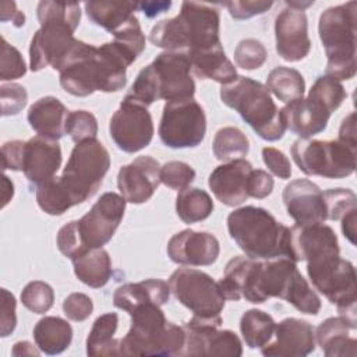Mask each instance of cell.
<instances>
[{"instance_id":"39","label":"cell","mask_w":357,"mask_h":357,"mask_svg":"<svg viewBox=\"0 0 357 357\" xmlns=\"http://www.w3.org/2000/svg\"><path fill=\"white\" fill-rule=\"evenodd\" d=\"M126 98L145 107H148L149 105H152L155 100L159 99V88H158V81H156V75L152 64H148L138 73Z\"/></svg>"},{"instance_id":"45","label":"cell","mask_w":357,"mask_h":357,"mask_svg":"<svg viewBox=\"0 0 357 357\" xmlns=\"http://www.w3.org/2000/svg\"><path fill=\"white\" fill-rule=\"evenodd\" d=\"M26 73L25 61L17 47L11 46L6 38H1V57H0V79L13 81L21 78Z\"/></svg>"},{"instance_id":"20","label":"cell","mask_w":357,"mask_h":357,"mask_svg":"<svg viewBox=\"0 0 357 357\" xmlns=\"http://www.w3.org/2000/svg\"><path fill=\"white\" fill-rule=\"evenodd\" d=\"M220 252L218 238L208 231L185 229L176 233L167 243L169 258L180 265H212Z\"/></svg>"},{"instance_id":"30","label":"cell","mask_w":357,"mask_h":357,"mask_svg":"<svg viewBox=\"0 0 357 357\" xmlns=\"http://www.w3.org/2000/svg\"><path fill=\"white\" fill-rule=\"evenodd\" d=\"M33 339L38 349L45 354H60L71 343L73 328L60 317H45L35 325Z\"/></svg>"},{"instance_id":"40","label":"cell","mask_w":357,"mask_h":357,"mask_svg":"<svg viewBox=\"0 0 357 357\" xmlns=\"http://www.w3.org/2000/svg\"><path fill=\"white\" fill-rule=\"evenodd\" d=\"M21 301L24 307L33 314H45L53 305L54 291L46 282L33 280L21 291Z\"/></svg>"},{"instance_id":"13","label":"cell","mask_w":357,"mask_h":357,"mask_svg":"<svg viewBox=\"0 0 357 357\" xmlns=\"http://www.w3.org/2000/svg\"><path fill=\"white\" fill-rule=\"evenodd\" d=\"M109 132L119 149L134 153L146 148L153 138V121L148 109L127 98L113 113Z\"/></svg>"},{"instance_id":"44","label":"cell","mask_w":357,"mask_h":357,"mask_svg":"<svg viewBox=\"0 0 357 357\" xmlns=\"http://www.w3.org/2000/svg\"><path fill=\"white\" fill-rule=\"evenodd\" d=\"M195 178V170L184 162L170 160L160 167V183L172 190L181 191Z\"/></svg>"},{"instance_id":"53","label":"cell","mask_w":357,"mask_h":357,"mask_svg":"<svg viewBox=\"0 0 357 357\" xmlns=\"http://www.w3.org/2000/svg\"><path fill=\"white\" fill-rule=\"evenodd\" d=\"M273 190V178L262 169H252L248 178V195L257 199L266 198Z\"/></svg>"},{"instance_id":"36","label":"cell","mask_w":357,"mask_h":357,"mask_svg":"<svg viewBox=\"0 0 357 357\" xmlns=\"http://www.w3.org/2000/svg\"><path fill=\"white\" fill-rule=\"evenodd\" d=\"M212 149L216 159L230 162L243 159L248 153L250 141L240 128L223 127L215 134Z\"/></svg>"},{"instance_id":"37","label":"cell","mask_w":357,"mask_h":357,"mask_svg":"<svg viewBox=\"0 0 357 357\" xmlns=\"http://www.w3.org/2000/svg\"><path fill=\"white\" fill-rule=\"evenodd\" d=\"M36 202L43 212L56 216L63 215L74 206L71 197L57 176L36 187Z\"/></svg>"},{"instance_id":"25","label":"cell","mask_w":357,"mask_h":357,"mask_svg":"<svg viewBox=\"0 0 357 357\" xmlns=\"http://www.w3.org/2000/svg\"><path fill=\"white\" fill-rule=\"evenodd\" d=\"M67 107L54 96H43L38 99L28 110V123L38 135L60 139L66 134Z\"/></svg>"},{"instance_id":"41","label":"cell","mask_w":357,"mask_h":357,"mask_svg":"<svg viewBox=\"0 0 357 357\" xmlns=\"http://www.w3.org/2000/svg\"><path fill=\"white\" fill-rule=\"evenodd\" d=\"M66 134L77 144L85 139L96 138L98 121L96 117L86 110L70 112L66 120Z\"/></svg>"},{"instance_id":"8","label":"cell","mask_w":357,"mask_h":357,"mask_svg":"<svg viewBox=\"0 0 357 357\" xmlns=\"http://www.w3.org/2000/svg\"><path fill=\"white\" fill-rule=\"evenodd\" d=\"M110 167V155L96 138L77 142L60 176L74 205L93 197Z\"/></svg>"},{"instance_id":"7","label":"cell","mask_w":357,"mask_h":357,"mask_svg":"<svg viewBox=\"0 0 357 357\" xmlns=\"http://www.w3.org/2000/svg\"><path fill=\"white\" fill-rule=\"evenodd\" d=\"M357 1L326 8L318 22L319 39L326 53V74L337 81L356 75Z\"/></svg>"},{"instance_id":"48","label":"cell","mask_w":357,"mask_h":357,"mask_svg":"<svg viewBox=\"0 0 357 357\" xmlns=\"http://www.w3.org/2000/svg\"><path fill=\"white\" fill-rule=\"evenodd\" d=\"M28 93L26 89L15 82L3 84L0 86V102H1V114L14 116L18 114L26 105Z\"/></svg>"},{"instance_id":"50","label":"cell","mask_w":357,"mask_h":357,"mask_svg":"<svg viewBox=\"0 0 357 357\" xmlns=\"http://www.w3.org/2000/svg\"><path fill=\"white\" fill-rule=\"evenodd\" d=\"M225 6L227 7L230 15L234 20H248L254 15L264 14L268 11L272 6L273 1H266V0H257V1H226Z\"/></svg>"},{"instance_id":"3","label":"cell","mask_w":357,"mask_h":357,"mask_svg":"<svg viewBox=\"0 0 357 357\" xmlns=\"http://www.w3.org/2000/svg\"><path fill=\"white\" fill-rule=\"evenodd\" d=\"M40 28L29 46V67L39 71L47 66L56 68L75 38L73 36L81 20L79 3L40 1L36 8Z\"/></svg>"},{"instance_id":"29","label":"cell","mask_w":357,"mask_h":357,"mask_svg":"<svg viewBox=\"0 0 357 357\" xmlns=\"http://www.w3.org/2000/svg\"><path fill=\"white\" fill-rule=\"evenodd\" d=\"M71 261L75 276L89 287H103L112 276V259L102 247L89 248Z\"/></svg>"},{"instance_id":"22","label":"cell","mask_w":357,"mask_h":357,"mask_svg":"<svg viewBox=\"0 0 357 357\" xmlns=\"http://www.w3.org/2000/svg\"><path fill=\"white\" fill-rule=\"evenodd\" d=\"M252 165L245 159L230 160L215 167L208 177V185L213 195L227 206H237L250 198L248 178Z\"/></svg>"},{"instance_id":"59","label":"cell","mask_w":357,"mask_h":357,"mask_svg":"<svg viewBox=\"0 0 357 357\" xmlns=\"http://www.w3.org/2000/svg\"><path fill=\"white\" fill-rule=\"evenodd\" d=\"M36 347L29 342H18L14 344L11 354L15 357H18V356H39L40 350H38Z\"/></svg>"},{"instance_id":"49","label":"cell","mask_w":357,"mask_h":357,"mask_svg":"<svg viewBox=\"0 0 357 357\" xmlns=\"http://www.w3.org/2000/svg\"><path fill=\"white\" fill-rule=\"evenodd\" d=\"M64 315L75 322L85 321L93 311V303L84 293H71L63 301Z\"/></svg>"},{"instance_id":"38","label":"cell","mask_w":357,"mask_h":357,"mask_svg":"<svg viewBox=\"0 0 357 357\" xmlns=\"http://www.w3.org/2000/svg\"><path fill=\"white\" fill-rule=\"evenodd\" d=\"M346 96L347 93L340 81L329 75L318 77L308 92V98L321 102L331 113L342 105Z\"/></svg>"},{"instance_id":"1","label":"cell","mask_w":357,"mask_h":357,"mask_svg":"<svg viewBox=\"0 0 357 357\" xmlns=\"http://www.w3.org/2000/svg\"><path fill=\"white\" fill-rule=\"evenodd\" d=\"M241 296L254 304L279 297L303 314L317 315L321 298L298 272L296 262L286 257L254 259L247 272Z\"/></svg>"},{"instance_id":"24","label":"cell","mask_w":357,"mask_h":357,"mask_svg":"<svg viewBox=\"0 0 357 357\" xmlns=\"http://www.w3.org/2000/svg\"><path fill=\"white\" fill-rule=\"evenodd\" d=\"M280 114L286 128L300 138H310L326 128L332 113L321 102L307 96L287 102Z\"/></svg>"},{"instance_id":"31","label":"cell","mask_w":357,"mask_h":357,"mask_svg":"<svg viewBox=\"0 0 357 357\" xmlns=\"http://www.w3.org/2000/svg\"><path fill=\"white\" fill-rule=\"evenodd\" d=\"M117 325L119 315L116 312H107L98 317L86 339V354L91 357L120 356L119 339L113 337Z\"/></svg>"},{"instance_id":"57","label":"cell","mask_w":357,"mask_h":357,"mask_svg":"<svg viewBox=\"0 0 357 357\" xmlns=\"http://www.w3.org/2000/svg\"><path fill=\"white\" fill-rule=\"evenodd\" d=\"M172 1H142L137 3V8H139L146 17L152 18L159 15L160 13H165L170 8Z\"/></svg>"},{"instance_id":"14","label":"cell","mask_w":357,"mask_h":357,"mask_svg":"<svg viewBox=\"0 0 357 357\" xmlns=\"http://www.w3.org/2000/svg\"><path fill=\"white\" fill-rule=\"evenodd\" d=\"M340 257L335 230L324 223H296L290 227L289 258L294 262L307 261L317 265Z\"/></svg>"},{"instance_id":"10","label":"cell","mask_w":357,"mask_h":357,"mask_svg":"<svg viewBox=\"0 0 357 357\" xmlns=\"http://www.w3.org/2000/svg\"><path fill=\"white\" fill-rule=\"evenodd\" d=\"M205 132V112L194 98L166 102L159 124V137L166 146L195 148L204 141Z\"/></svg>"},{"instance_id":"51","label":"cell","mask_w":357,"mask_h":357,"mask_svg":"<svg viewBox=\"0 0 357 357\" xmlns=\"http://www.w3.org/2000/svg\"><path fill=\"white\" fill-rule=\"evenodd\" d=\"M262 160L265 166L271 170V173H273L279 178L286 180L291 176L290 162L282 151L272 146H265L262 148Z\"/></svg>"},{"instance_id":"11","label":"cell","mask_w":357,"mask_h":357,"mask_svg":"<svg viewBox=\"0 0 357 357\" xmlns=\"http://www.w3.org/2000/svg\"><path fill=\"white\" fill-rule=\"evenodd\" d=\"M169 287L174 297L195 317H220L226 298L218 282L208 273L191 268H178L172 273Z\"/></svg>"},{"instance_id":"32","label":"cell","mask_w":357,"mask_h":357,"mask_svg":"<svg viewBox=\"0 0 357 357\" xmlns=\"http://www.w3.org/2000/svg\"><path fill=\"white\" fill-rule=\"evenodd\" d=\"M88 18L113 33L134 15L137 3L130 1H86L84 4Z\"/></svg>"},{"instance_id":"18","label":"cell","mask_w":357,"mask_h":357,"mask_svg":"<svg viewBox=\"0 0 357 357\" xmlns=\"http://www.w3.org/2000/svg\"><path fill=\"white\" fill-rule=\"evenodd\" d=\"M315 349V331L304 319L286 318L275 325L272 339L261 347L266 357H303Z\"/></svg>"},{"instance_id":"17","label":"cell","mask_w":357,"mask_h":357,"mask_svg":"<svg viewBox=\"0 0 357 357\" xmlns=\"http://www.w3.org/2000/svg\"><path fill=\"white\" fill-rule=\"evenodd\" d=\"M275 38L276 52L283 60L293 63L307 57L311 40L305 13L293 7L282 10L275 21Z\"/></svg>"},{"instance_id":"26","label":"cell","mask_w":357,"mask_h":357,"mask_svg":"<svg viewBox=\"0 0 357 357\" xmlns=\"http://www.w3.org/2000/svg\"><path fill=\"white\" fill-rule=\"evenodd\" d=\"M169 283L160 279H146L119 286L113 294V304L130 314L132 310L146 303H153L160 307L169 301Z\"/></svg>"},{"instance_id":"60","label":"cell","mask_w":357,"mask_h":357,"mask_svg":"<svg viewBox=\"0 0 357 357\" xmlns=\"http://www.w3.org/2000/svg\"><path fill=\"white\" fill-rule=\"evenodd\" d=\"M14 195V184L11 183V180L4 174L3 176V194H1V208H4L13 198Z\"/></svg>"},{"instance_id":"6","label":"cell","mask_w":357,"mask_h":357,"mask_svg":"<svg viewBox=\"0 0 357 357\" xmlns=\"http://www.w3.org/2000/svg\"><path fill=\"white\" fill-rule=\"evenodd\" d=\"M220 99L234 109L262 139L278 141L283 137L286 126L280 110L264 84L238 75L234 81L222 85Z\"/></svg>"},{"instance_id":"23","label":"cell","mask_w":357,"mask_h":357,"mask_svg":"<svg viewBox=\"0 0 357 357\" xmlns=\"http://www.w3.org/2000/svg\"><path fill=\"white\" fill-rule=\"evenodd\" d=\"M61 165V148L57 141L36 135L25 141L22 170L28 181L40 185L54 177Z\"/></svg>"},{"instance_id":"33","label":"cell","mask_w":357,"mask_h":357,"mask_svg":"<svg viewBox=\"0 0 357 357\" xmlns=\"http://www.w3.org/2000/svg\"><path fill=\"white\" fill-rule=\"evenodd\" d=\"M213 211L211 195L201 188L187 187L176 197V212L184 223H195L205 220Z\"/></svg>"},{"instance_id":"27","label":"cell","mask_w":357,"mask_h":357,"mask_svg":"<svg viewBox=\"0 0 357 357\" xmlns=\"http://www.w3.org/2000/svg\"><path fill=\"white\" fill-rule=\"evenodd\" d=\"M187 56L191 63V70L201 79H213L226 85L238 77L236 67L226 57L222 43Z\"/></svg>"},{"instance_id":"54","label":"cell","mask_w":357,"mask_h":357,"mask_svg":"<svg viewBox=\"0 0 357 357\" xmlns=\"http://www.w3.org/2000/svg\"><path fill=\"white\" fill-rule=\"evenodd\" d=\"M24 146L25 141L14 139L3 144L1 146V162L3 169H11L15 172L22 170V160H24Z\"/></svg>"},{"instance_id":"34","label":"cell","mask_w":357,"mask_h":357,"mask_svg":"<svg viewBox=\"0 0 357 357\" xmlns=\"http://www.w3.org/2000/svg\"><path fill=\"white\" fill-rule=\"evenodd\" d=\"M266 88L282 102L300 99L305 91V81L300 71L290 67H275L266 78Z\"/></svg>"},{"instance_id":"5","label":"cell","mask_w":357,"mask_h":357,"mask_svg":"<svg viewBox=\"0 0 357 357\" xmlns=\"http://www.w3.org/2000/svg\"><path fill=\"white\" fill-rule=\"evenodd\" d=\"M130 315V331L119 339L120 356H181L185 331L166 321L159 305L146 303L132 310Z\"/></svg>"},{"instance_id":"55","label":"cell","mask_w":357,"mask_h":357,"mask_svg":"<svg viewBox=\"0 0 357 357\" xmlns=\"http://www.w3.org/2000/svg\"><path fill=\"white\" fill-rule=\"evenodd\" d=\"M337 141L347 148L356 151V113L351 112L346 116L339 128V138Z\"/></svg>"},{"instance_id":"12","label":"cell","mask_w":357,"mask_h":357,"mask_svg":"<svg viewBox=\"0 0 357 357\" xmlns=\"http://www.w3.org/2000/svg\"><path fill=\"white\" fill-rule=\"evenodd\" d=\"M222 317H192L183 325L185 343L181 356H234L243 354L238 336L229 329H219Z\"/></svg>"},{"instance_id":"2","label":"cell","mask_w":357,"mask_h":357,"mask_svg":"<svg viewBox=\"0 0 357 357\" xmlns=\"http://www.w3.org/2000/svg\"><path fill=\"white\" fill-rule=\"evenodd\" d=\"M219 11L205 3L184 1L180 14L159 21L149 33V40L166 52L185 54L220 45Z\"/></svg>"},{"instance_id":"58","label":"cell","mask_w":357,"mask_h":357,"mask_svg":"<svg viewBox=\"0 0 357 357\" xmlns=\"http://www.w3.org/2000/svg\"><path fill=\"white\" fill-rule=\"evenodd\" d=\"M356 215H357V209H353L340 219L342 220V231H343L344 237L353 245L356 244Z\"/></svg>"},{"instance_id":"35","label":"cell","mask_w":357,"mask_h":357,"mask_svg":"<svg viewBox=\"0 0 357 357\" xmlns=\"http://www.w3.org/2000/svg\"><path fill=\"white\" fill-rule=\"evenodd\" d=\"M276 322L273 318L261 310H248L240 319V331L245 344L250 349H261L273 335Z\"/></svg>"},{"instance_id":"16","label":"cell","mask_w":357,"mask_h":357,"mask_svg":"<svg viewBox=\"0 0 357 357\" xmlns=\"http://www.w3.org/2000/svg\"><path fill=\"white\" fill-rule=\"evenodd\" d=\"M151 64L158 81L159 99L170 102L194 96L195 82L191 78V63L185 53L163 52Z\"/></svg>"},{"instance_id":"43","label":"cell","mask_w":357,"mask_h":357,"mask_svg":"<svg viewBox=\"0 0 357 357\" xmlns=\"http://www.w3.org/2000/svg\"><path fill=\"white\" fill-rule=\"evenodd\" d=\"M265 46L257 39H243L234 49V61L243 70L259 68L266 61Z\"/></svg>"},{"instance_id":"46","label":"cell","mask_w":357,"mask_h":357,"mask_svg":"<svg viewBox=\"0 0 357 357\" xmlns=\"http://www.w3.org/2000/svg\"><path fill=\"white\" fill-rule=\"evenodd\" d=\"M113 40L126 46L132 53L139 56L145 49V35L135 15L130 17L119 29L113 32Z\"/></svg>"},{"instance_id":"28","label":"cell","mask_w":357,"mask_h":357,"mask_svg":"<svg viewBox=\"0 0 357 357\" xmlns=\"http://www.w3.org/2000/svg\"><path fill=\"white\" fill-rule=\"evenodd\" d=\"M351 328L340 317H331L319 324L315 340L326 357H354L357 340L349 336Z\"/></svg>"},{"instance_id":"42","label":"cell","mask_w":357,"mask_h":357,"mask_svg":"<svg viewBox=\"0 0 357 357\" xmlns=\"http://www.w3.org/2000/svg\"><path fill=\"white\" fill-rule=\"evenodd\" d=\"M326 205V219L340 220L346 213L356 208V194L349 188H329L324 191Z\"/></svg>"},{"instance_id":"47","label":"cell","mask_w":357,"mask_h":357,"mask_svg":"<svg viewBox=\"0 0 357 357\" xmlns=\"http://www.w3.org/2000/svg\"><path fill=\"white\" fill-rule=\"evenodd\" d=\"M57 247L63 255H66L70 259H74L75 257L85 252L86 248L81 233L78 230V222L71 220L67 225H64L59 233H57Z\"/></svg>"},{"instance_id":"19","label":"cell","mask_w":357,"mask_h":357,"mask_svg":"<svg viewBox=\"0 0 357 357\" xmlns=\"http://www.w3.org/2000/svg\"><path fill=\"white\" fill-rule=\"evenodd\" d=\"M160 184V165L151 156H138L130 165L121 166L117 187L121 197L131 204H144Z\"/></svg>"},{"instance_id":"15","label":"cell","mask_w":357,"mask_h":357,"mask_svg":"<svg viewBox=\"0 0 357 357\" xmlns=\"http://www.w3.org/2000/svg\"><path fill=\"white\" fill-rule=\"evenodd\" d=\"M126 199L116 192H105L78 222V230L86 248H100L109 243L119 227Z\"/></svg>"},{"instance_id":"9","label":"cell","mask_w":357,"mask_h":357,"mask_svg":"<svg viewBox=\"0 0 357 357\" xmlns=\"http://www.w3.org/2000/svg\"><path fill=\"white\" fill-rule=\"evenodd\" d=\"M291 156L307 176L344 178L356 170V151L336 141L300 138L291 145Z\"/></svg>"},{"instance_id":"52","label":"cell","mask_w":357,"mask_h":357,"mask_svg":"<svg viewBox=\"0 0 357 357\" xmlns=\"http://www.w3.org/2000/svg\"><path fill=\"white\" fill-rule=\"evenodd\" d=\"M17 301L13 293L7 289H1V314H0V332L1 336H8L17 325V314H15Z\"/></svg>"},{"instance_id":"4","label":"cell","mask_w":357,"mask_h":357,"mask_svg":"<svg viewBox=\"0 0 357 357\" xmlns=\"http://www.w3.org/2000/svg\"><path fill=\"white\" fill-rule=\"evenodd\" d=\"M227 230L238 248L254 259L289 258L290 227L259 206H243L227 216Z\"/></svg>"},{"instance_id":"21","label":"cell","mask_w":357,"mask_h":357,"mask_svg":"<svg viewBox=\"0 0 357 357\" xmlns=\"http://www.w3.org/2000/svg\"><path fill=\"white\" fill-rule=\"evenodd\" d=\"M282 198L289 216L296 223H324L326 220L324 191L315 183L297 178L284 187Z\"/></svg>"},{"instance_id":"56","label":"cell","mask_w":357,"mask_h":357,"mask_svg":"<svg viewBox=\"0 0 357 357\" xmlns=\"http://www.w3.org/2000/svg\"><path fill=\"white\" fill-rule=\"evenodd\" d=\"M0 20L3 22L11 20L15 26H22L25 24V15L17 10L14 1H3L0 4Z\"/></svg>"}]
</instances>
